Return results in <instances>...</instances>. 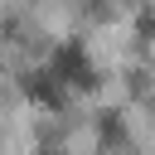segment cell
I'll list each match as a JSON object with an SVG mask.
<instances>
[{"mask_svg": "<svg viewBox=\"0 0 155 155\" xmlns=\"http://www.w3.org/2000/svg\"><path fill=\"white\" fill-rule=\"evenodd\" d=\"M63 92H68V87L53 78V68H48V63H44V68H34V73L24 78V97H29V102H39V107H48V111H53V107H63Z\"/></svg>", "mask_w": 155, "mask_h": 155, "instance_id": "2", "label": "cell"}, {"mask_svg": "<svg viewBox=\"0 0 155 155\" xmlns=\"http://www.w3.org/2000/svg\"><path fill=\"white\" fill-rule=\"evenodd\" d=\"M48 68H53V78L63 82V87H97V63H92V53L78 44V39H68V44H58L53 53H48Z\"/></svg>", "mask_w": 155, "mask_h": 155, "instance_id": "1", "label": "cell"}, {"mask_svg": "<svg viewBox=\"0 0 155 155\" xmlns=\"http://www.w3.org/2000/svg\"><path fill=\"white\" fill-rule=\"evenodd\" d=\"M34 155H44V150H34Z\"/></svg>", "mask_w": 155, "mask_h": 155, "instance_id": "3", "label": "cell"}]
</instances>
